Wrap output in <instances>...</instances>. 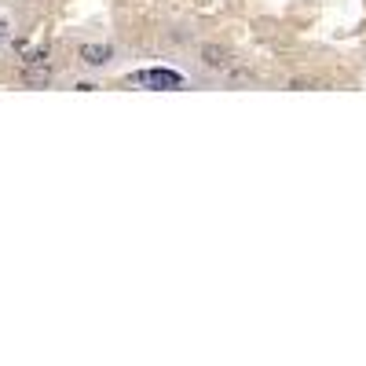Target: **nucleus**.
I'll return each mask as SVG.
<instances>
[{"label":"nucleus","instance_id":"f257e3e1","mask_svg":"<svg viewBox=\"0 0 366 366\" xmlns=\"http://www.w3.org/2000/svg\"><path fill=\"white\" fill-rule=\"evenodd\" d=\"M136 84H154V88H180L183 77L180 74H172V70H139L132 74Z\"/></svg>","mask_w":366,"mask_h":366},{"label":"nucleus","instance_id":"f03ea898","mask_svg":"<svg viewBox=\"0 0 366 366\" xmlns=\"http://www.w3.org/2000/svg\"><path fill=\"white\" fill-rule=\"evenodd\" d=\"M48 81H52V70L45 67V62H30V67L23 70V84H30V88H45Z\"/></svg>","mask_w":366,"mask_h":366},{"label":"nucleus","instance_id":"7ed1b4c3","mask_svg":"<svg viewBox=\"0 0 366 366\" xmlns=\"http://www.w3.org/2000/svg\"><path fill=\"white\" fill-rule=\"evenodd\" d=\"M81 59L88 62V67H106V62H110V48H106V45H84Z\"/></svg>","mask_w":366,"mask_h":366},{"label":"nucleus","instance_id":"20e7f679","mask_svg":"<svg viewBox=\"0 0 366 366\" xmlns=\"http://www.w3.org/2000/svg\"><path fill=\"white\" fill-rule=\"evenodd\" d=\"M202 55H205V67H224V62H227L224 48H202Z\"/></svg>","mask_w":366,"mask_h":366},{"label":"nucleus","instance_id":"39448f33","mask_svg":"<svg viewBox=\"0 0 366 366\" xmlns=\"http://www.w3.org/2000/svg\"><path fill=\"white\" fill-rule=\"evenodd\" d=\"M0 40H8V23H0Z\"/></svg>","mask_w":366,"mask_h":366}]
</instances>
